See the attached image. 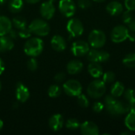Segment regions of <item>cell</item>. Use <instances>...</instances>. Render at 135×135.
I'll use <instances>...</instances> for the list:
<instances>
[{"instance_id": "6da1fadb", "label": "cell", "mask_w": 135, "mask_h": 135, "mask_svg": "<svg viewBox=\"0 0 135 135\" xmlns=\"http://www.w3.org/2000/svg\"><path fill=\"white\" fill-rule=\"evenodd\" d=\"M104 103L106 111L112 116H120L130 112L127 102L118 100L111 94L104 97Z\"/></svg>"}, {"instance_id": "7a4b0ae2", "label": "cell", "mask_w": 135, "mask_h": 135, "mask_svg": "<svg viewBox=\"0 0 135 135\" xmlns=\"http://www.w3.org/2000/svg\"><path fill=\"white\" fill-rule=\"evenodd\" d=\"M44 50V42L39 37H32L28 39L24 45L25 53L30 57H36L40 55Z\"/></svg>"}, {"instance_id": "3957f363", "label": "cell", "mask_w": 135, "mask_h": 135, "mask_svg": "<svg viewBox=\"0 0 135 135\" xmlns=\"http://www.w3.org/2000/svg\"><path fill=\"white\" fill-rule=\"evenodd\" d=\"M31 32L38 36H46L50 32V26L43 19H35L28 25Z\"/></svg>"}, {"instance_id": "277c9868", "label": "cell", "mask_w": 135, "mask_h": 135, "mask_svg": "<svg viewBox=\"0 0 135 135\" xmlns=\"http://www.w3.org/2000/svg\"><path fill=\"white\" fill-rule=\"evenodd\" d=\"M106 92V85L103 80L96 79L93 81L87 88L88 95L93 99L102 97Z\"/></svg>"}, {"instance_id": "5b68a950", "label": "cell", "mask_w": 135, "mask_h": 135, "mask_svg": "<svg viewBox=\"0 0 135 135\" xmlns=\"http://www.w3.org/2000/svg\"><path fill=\"white\" fill-rule=\"evenodd\" d=\"M89 44L93 48H101L104 46L106 44L107 37L105 33L99 29H94L92 32H90L89 37Z\"/></svg>"}, {"instance_id": "8992f818", "label": "cell", "mask_w": 135, "mask_h": 135, "mask_svg": "<svg viewBox=\"0 0 135 135\" xmlns=\"http://www.w3.org/2000/svg\"><path fill=\"white\" fill-rule=\"evenodd\" d=\"M129 29L124 25H119L113 28L111 32V39L114 43L119 44L128 39Z\"/></svg>"}, {"instance_id": "52a82bcc", "label": "cell", "mask_w": 135, "mask_h": 135, "mask_svg": "<svg viewBox=\"0 0 135 135\" xmlns=\"http://www.w3.org/2000/svg\"><path fill=\"white\" fill-rule=\"evenodd\" d=\"M109 58L110 55L108 51L99 50L98 48H93L87 54V59L90 62H105Z\"/></svg>"}, {"instance_id": "ba28073f", "label": "cell", "mask_w": 135, "mask_h": 135, "mask_svg": "<svg viewBox=\"0 0 135 135\" xmlns=\"http://www.w3.org/2000/svg\"><path fill=\"white\" fill-rule=\"evenodd\" d=\"M63 90L65 93L70 97H78L81 93L82 86L78 81L70 79L63 84Z\"/></svg>"}, {"instance_id": "9c48e42d", "label": "cell", "mask_w": 135, "mask_h": 135, "mask_svg": "<svg viewBox=\"0 0 135 135\" xmlns=\"http://www.w3.org/2000/svg\"><path fill=\"white\" fill-rule=\"evenodd\" d=\"M66 29L71 37H78L84 32L83 24L78 18L70 19L66 25Z\"/></svg>"}, {"instance_id": "30bf717a", "label": "cell", "mask_w": 135, "mask_h": 135, "mask_svg": "<svg viewBox=\"0 0 135 135\" xmlns=\"http://www.w3.org/2000/svg\"><path fill=\"white\" fill-rule=\"evenodd\" d=\"M59 9L63 16L70 17L76 12V5L73 0H60L59 2Z\"/></svg>"}, {"instance_id": "8fae6325", "label": "cell", "mask_w": 135, "mask_h": 135, "mask_svg": "<svg viewBox=\"0 0 135 135\" xmlns=\"http://www.w3.org/2000/svg\"><path fill=\"white\" fill-rule=\"evenodd\" d=\"M55 13V6L54 5V0H47L43 2L40 7V13L45 20L51 19Z\"/></svg>"}, {"instance_id": "7c38bea8", "label": "cell", "mask_w": 135, "mask_h": 135, "mask_svg": "<svg viewBox=\"0 0 135 135\" xmlns=\"http://www.w3.org/2000/svg\"><path fill=\"white\" fill-rule=\"evenodd\" d=\"M89 43L84 40H77L73 43L71 46V51L74 56L81 57L88 54L89 51Z\"/></svg>"}, {"instance_id": "4fadbf2b", "label": "cell", "mask_w": 135, "mask_h": 135, "mask_svg": "<svg viewBox=\"0 0 135 135\" xmlns=\"http://www.w3.org/2000/svg\"><path fill=\"white\" fill-rule=\"evenodd\" d=\"M80 131L83 135H98L100 133L98 126L91 121H85L81 124Z\"/></svg>"}, {"instance_id": "5bb4252c", "label": "cell", "mask_w": 135, "mask_h": 135, "mask_svg": "<svg viewBox=\"0 0 135 135\" xmlns=\"http://www.w3.org/2000/svg\"><path fill=\"white\" fill-rule=\"evenodd\" d=\"M15 93H16L17 100L20 103H25V102H26L28 100L29 96H30L28 89L25 85H24L22 83H21V82H18L17 84Z\"/></svg>"}, {"instance_id": "9a60e30c", "label": "cell", "mask_w": 135, "mask_h": 135, "mask_svg": "<svg viewBox=\"0 0 135 135\" xmlns=\"http://www.w3.org/2000/svg\"><path fill=\"white\" fill-rule=\"evenodd\" d=\"M64 123V119L62 115L60 114H55L53 115L48 121V124L50 128L53 131H59L62 129Z\"/></svg>"}, {"instance_id": "2e32d148", "label": "cell", "mask_w": 135, "mask_h": 135, "mask_svg": "<svg viewBox=\"0 0 135 135\" xmlns=\"http://www.w3.org/2000/svg\"><path fill=\"white\" fill-rule=\"evenodd\" d=\"M51 47L56 51H62L66 48V42L60 35H55L51 40Z\"/></svg>"}, {"instance_id": "e0dca14e", "label": "cell", "mask_w": 135, "mask_h": 135, "mask_svg": "<svg viewBox=\"0 0 135 135\" xmlns=\"http://www.w3.org/2000/svg\"><path fill=\"white\" fill-rule=\"evenodd\" d=\"M107 12L112 16L120 15L123 12V6L122 3L118 1H112L109 2L106 6Z\"/></svg>"}, {"instance_id": "ac0fdd59", "label": "cell", "mask_w": 135, "mask_h": 135, "mask_svg": "<svg viewBox=\"0 0 135 135\" xmlns=\"http://www.w3.org/2000/svg\"><path fill=\"white\" fill-rule=\"evenodd\" d=\"M83 70V63L77 59L70 61L66 65V70L70 74L74 75L81 72Z\"/></svg>"}, {"instance_id": "d6986e66", "label": "cell", "mask_w": 135, "mask_h": 135, "mask_svg": "<svg viewBox=\"0 0 135 135\" xmlns=\"http://www.w3.org/2000/svg\"><path fill=\"white\" fill-rule=\"evenodd\" d=\"M14 46L13 40L8 35L0 36V52H6L10 51Z\"/></svg>"}, {"instance_id": "ffe728a7", "label": "cell", "mask_w": 135, "mask_h": 135, "mask_svg": "<svg viewBox=\"0 0 135 135\" xmlns=\"http://www.w3.org/2000/svg\"><path fill=\"white\" fill-rule=\"evenodd\" d=\"M12 29V21L6 16H0V36L7 35Z\"/></svg>"}, {"instance_id": "44dd1931", "label": "cell", "mask_w": 135, "mask_h": 135, "mask_svg": "<svg viewBox=\"0 0 135 135\" xmlns=\"http://www.w3.org/2000/svg\"><path fill=\"white\" fill-rule=\"evenodd\" d=\"M88 72L94 78H99L103 75V68L99 62H90L88 66Z\"/></svg>"}, {"instance_id": "7402d4cb", "label": "cell", "mask_w": 135, "mask_h": 135, "mask_svg": "<svg viewBox=\"0 0 135 135\" xmlns=\"http://www.w3.org/2000/svg\"><path fill=\"white\" fill-rule=\"evenodd\" d=\"M124 92L125 87L120 81H116L111 86V95L115 98L120 97L122 95H123Z\"/></svg>"}, {"instance_id": "603a6c76", "label": "cell", "mask_w": 135, "mask_h": 135, "mask_svg": "<svg viewBox=\"0 0 135 135\" xmlns=\"http://www.w3.org/2000/svg\"><path fill=\"white\" fill-rule=\"evenodd\" d=\"M24 6L23 0H9L8 2V8L13 13H17L21 11Z\"/></svg>"}, {"instance_id": "cb8c5ba5", "label": "cell", "mask_w": 135, "mask_h": 135, "mask_svg": "<svg viewBox=\"0 0 135 135\" xmlns=\"http://www.w3.org/2000/svg\"><path fill=\"white\" fill-rule=\"evenodd\" d=\"M125 125L131 131H135V111H130L125 118Z\"/></svg>"}, {"instance_id": "d4e9b609", "label": "cell", "mask_w": 135, "mask_h": 135, "mask_svg": "<svg viewBox=\"0 0 135 135\" xmlns=\"http://www.w3.org/2000/svg\"><path fill=\"white\" fill-rule=\"evenodd\" d=\"M123 63L128 68L135 67V53L127 54L123 59Z\"/></svg>"}, {"instance_id": "484cf974", "label": "cell", "mask_w": 135, "mask_h": 135, "mask_svg": "<svg viewBox=\"0 0 135 135\" xmlns=\"http://www.w3.org/2000/svg\"><path fill=\"white\" fill-rule=\"evenodd\" d=\"M12 25H13L16 28H17V29L19 30V29H21V28H23L26 27L27 22H26L25 18H24L23 17L17 16V17H14L13 18Z\"/></svg>"}, {"instance_id": "4316f807", "label": "cell", "mask_w": 135, "mask_h": 135, "mask_svg": "<svg viewBox=\"0 0 135 135\" xmlns=\"http://www.w3.org/2000/svg\"><path fill=\"white\" fill-rule=\"evenodd\" d=\"M124 97L129 104H135V90L133 89H128L124 92Z\"/></svg>"}, {"instance_id": "83f0119b", "label": "cell", "mask_w": 135, "mask_h": 135, "mask_svg": "<svg viewBox=\"0 0 135 135\" xmlns=\"http://www.w3.org/2000/svg\"><path fill=\"white\" fill-rule=\"evenodd\" d=\"M47 94L51 98H56L61 94V89L57 85H52L48 88Z\"/></svg>"}, {"instance_id": "f1b7e54d", "label": "cell", "mask_w": 135, "mask_h": 135, "mask_svg": "<svg viewBox=\"0 0 135 135\" xmlns=\"http://www.w3.org/2000/svg\"><path fill=\"white\" fill-rule=\"evenodd\" d=\"M115 79V74L112 71H107L102 75V80L105 84L112 83Z\"/></svg>"}, {"instance_id": "f546056e", "label": "cell", "mask_w": 135, "mask_h": 135, "mask_svg": "<svg viewBox=\"0 0 135 135\" xmlns=\"http://www.w3.org/2000/svg\"><path fill=\"white\" fill-rule=\"evenodd\" d=\"M80 126H81L80 122L76 119H70L66 123V128L71 131H74V130L80 128Z\"/></svg>"}, {"instance_id": "4dcf8cb0", "label": "cell", "mask_w": 135, "mask_h": 135, "mask_svg": "<svg viewBox=\"0 0 135 135\" xmlns=\"http://www.w3.org/2000/svg\"><path fill=\"white\" fill-rule=\"evenodd\" d=\"M77 101H78V104L80 107L81 108H88L89 105V99L87 98V97L84 94H79L78 97H77Z\"/></svg>"}, {"instance_id": "1f68e13d", "label": "cell", "mask_w": 135, "mask_h": 135, "mask_svg": "<svg viewBox=\"0 0 135 135\" xmlns=\"http://www.w3.org/2000/svg\"><path fill=\"white\" fill-rule=\"evenodd\" d=\"M123 15H122V19H123V21L125 23V24H129L134 17V15H133V13L132 11L131 10H127V11H124L123 13H122Z\"/></svg>"}, {"instance_id": "d6a6232c", "label": "cell", "mask_w": 135, "mask_h": 135, "mask_svg": "<svg viewBox=\"0 0 135 135\" xmlns=\"http://www.w3.org/2000/svg\"><path fill=\"white\" fill-rule=\"evenodd\" d=\"M27 67L31 71H35L38 68V62L34 57H31L27 62Z\"/></svg>"}, {"instance_id": "836d02e7", "label": "cell", "mask_w": 135, "mask_h": 135, "mask_svg": "<svg viewBox=\"0 0 135 135\" xmlns=\"http://www.w3.org/2000/svg\"><path fill=\"white\" fill-rule=\"evenodd\" d=\"M31 31L30 29L28 28V27H25L23 28H21L18 30V36L21 37V38H23V39H27V38H29L31 36Z\"/></svg>"}, {"instance_id": "e575fe53", "label": "cell", "mask_w": 135, "mask_h": 135, "mask_svg": "<svg viewBox=\"0 0 135 135\" xmlns=\"http://www.w3.org/2000/svg\"><path fill=\"white\" fill-rule=\"evenodd\" d=\"M91 5H92V2L90 0H78V6L81 9H83L90 7Z\"/></svg>"}, {"instance_id": "d590c367", "label": "cell", "mask_w": 135, "mask_h": 135, "mask_svg": "<svg viewBox=\"0 0 135 135\" xmlns=\"http://www.w3.org/2000/svg\"><path fill=\"white\" fill-rule=\"evenodd\" d=\"M104 108V104L101 102H95L93 105V110L96 113H100L103 111Z\"/></svg>"}, {"instance_id": "8d00e7d4", "label": "cell", "mask_w": 135, "mask_h": 135, "mask_svg": "<svg viewBox=\"0 0 135 135\" xmlns=\"http://www.w3.org/2000/svg\"><path fill=\"white\" fill-rule=\"evenodd\" d=\"M125 6L128 10H135V0H125Z\"/></svg>"}, {"instance_id": "74e56055", "label": "cell", "mask_w": 135, "mask_h": 135, "mask_svg": "<svg viewBox=\"0 0 135 135\" xmlns=\"http://www.w3.org/2000/svg\"><path fill=\"white\" fill-rule=\"evenodd\" d=\"M65 78H66V74L63 72H59L55 76V81L57 82H62L65 80Z\"/></svg>"}, {"instance_id": "f35d334b", "label": "cell", "mask_w": 135, "mask_h": 135, "mask_svg": "<svg viewBox=\"0 0 135 135\" xmlns=\"http://www.w3.org/2000/svg\"><path fill=\"white\" fill-rule=\"evenodd\" d=\"M8 36H9L11 39L14 40V39H16V38L17 37V36H18V32H16L15 30H13V29H11V30L9 32Z\"/></svg>"}, {"instance_id": "ab89813d", "label": "cell", "mask_w": 135, "mask_h": 135, "mask_svg": "<svg viewBox=\"0 0 135 135\" xmlns=\"http://www.w3.org/2000/svg\"><path fill=\"white\" fill-rule=\"evenodd\" d=\"M127 25H128V29L130 31L135 32V18H134Z\"/></svg>"}, {"instance_id": "60d3db41", "label": "cell", "mask_w": 135, "mask_h": 135, "mask_svg": "<svg viewBox=\"0 0 135 135\" xmlns=\"http://www.w3.org/2000/svg\"><path fill=\"white\" fill-rule=\"evenodd\" d=\"M128 39L131 41V42H134L135 41V32H131L129 30V35H128Z\"/></svg>"}, {"instance_id": "b9f144b4", "label": "cell", "mask_w": 135, "mask_h": 135, "mask_svg": "<svg viewBox=\"0 0 135 135\" xmlns=\"http://www.w3.org/2000/svg\"><path fill=\"white\" fill-rule=\"evenodd\" d=\"M4 70H5V64L2 59L0 58V75L4 72Z\"/></svg>"}, {"instance_id": "7bdbcfd3", "label": "cell", "mask_w": 135, "mask_h": 135, "mask_svg": "<svg viewBox=\"0 0 135 135\" xmlns=\"http://www.w3.org/2000/svg\"><path fill=\"white\" fill-rule=\"evenodd\" d=\"M25 1L28 3H30V4H36V3L39 2L40 0H25Z\"/></svg>"}, {"instance_id": "ee69618b", "label": "cell", "mask_w": 135, "mask_h": 135, "mask_svg": "<svg viewBox=\"0 0 135 135\" xmlns=\"http://www.w3.org/2000/svg\"><path fill=\"white\" fill-rule=\"evenodd\" d=\"M131 132H132V131H131L130 130H128V131H123V132L121 133V134L122 135H130V134H131Z\"/></svg>"}, {"instance_id": "f6af8a7d", "label": "cell", "mask_w": 135, "mask_h": 135, "mask_svg": "<svg viewBox=\"0 0 135 135\" xmlns=\"http://www.w3.org/2000/svg\"><path fill=\"white\" fill-rule=\"evenodd\" d=\"M2 127H3V122L2 119H0V131L2 129Z\"/></svg>"}, {"instance_id": "bcb514c9", "label": "cell", "mask_w": 135, "mask_h": 135, "mask_svg": "<svg viewBox=\"0 0 135 135\" xmlns=\"http://www.w3.org/2000/svg\"><path fill=\"white\" fill-rule=\"evenodd\" d=\"M6 2V0H0V6L3 5Z\"/></svg>"}, {"instance_id": "7dc6e473", "label": "cell", "mask_w": 135, "mask_h": 135, "mask_svg": "<svg viewBox=\"0 0 135 135\" xmlns=\"http://www.w3.org/2000/svg\"><path fill=\"white\" fill-rule=\"evenodd\" d=\"M93 1H95V2H104L105 0H93Z\"/></svg>"}, {"instance_id": "c3c4849f", "label": "cell", "mask_w": 135, "mask_h": 135, "mask_svg": "<svg viewBox=\"0 0 135 135\" xmlns=\"http://www.w3.org/2000/svg\"><path fill=\"white\" fill-rule=\"evenodd\" d=\"M1 89H2V83H1V81H0V91H1Z\"/></svg>"}]
</instances>
